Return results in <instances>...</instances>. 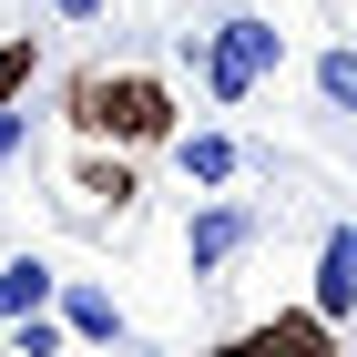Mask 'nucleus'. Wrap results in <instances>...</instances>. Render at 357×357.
<instances>
[{
  "label": "nucleus",
  "instance_id": "12",
  "mask_svg": "<svg viewBox=\"0 0 357 357\" xmlns=\"http://www.w3.org/2000/svg\"><path fill=\"white\" fill-rule=\"evenodd\" d=\"M184 52H194V72H204V92H215L225 112H235V102H245V92H255V72H245V61H235V52H215V41H204V31H194Z\"/></svg>",
  "mask_w": 357,
  "mask_h": 357
},
{
  "label": "nucleus",
  "instance_id": "6",
  "mask_svg": "<svg viewBox=\"0 0 357 357\" xmlns=\"http://www.w3.org/2000/svg\"><path fill=\"white\" fill-rule=\"evenodd\" d=\"M204 41H215V52H235V61L255 72V82H266V72H286V31H275L266 10H225V21L204 31Z\"/></svg>",
  "mask_w": 357,
  "mask_h": 357
},
{
  "label": "nucleus",
  "instance_id": "7",
  "mask_svg": "<svg viewBox=\"0 0 357 357\" xmlns=\"http://www.w3.org/2000/svg\"><path fill=\"white\" fill-rule=\"evenodd\" d=\"M174 164H184V184L225 194L235 174H245V143H235V133H215V123H194V133H174Z\"/></svg>",
  "mask_w": 357,
  "mask_h": 357
},
{
  "label": "nucleus",
  "instance_id": "11",
  "mask_svg": "<svg viewBox=\"0 0 357 357\" xmlns=\"http://www.w3.org/2000/svg\"><path fill=\"white\" fill-rule=\"evenodd\" d=\"M31 82H41V31H0V112L31 102Z\"/></svg>",
  "mask_w": 357,
  "mask_h": 357
},
{
  "label": "nucleus",
  "instance_id": "10",
  "mask_svg": "<svg viewBox=\"0 0 357 357\" xmlns=\"http://www.w3.org/2000/svg\"><path fill=\"white\" fill-rule=\"evenodd\" d=\"M317 112L357 123V41H327V52H317Z\"/></svg>",
  "mask_w": 357,
  "mask_h": 357
},
{
  "label": "nucleus",
  "instance_id": "9",
  "mask_svg": "<svg viewBox=\"0 0 357 357\" xmlns=\"http://www.w3.org/2000/svg\"><path fill=\"white\" fill-rule=\"evenodd\" d=\"M52 296H61V275L41 266V255H10V266H0V327H21V317H52Z\"/></svg>",
  "mask_w": 357,
  "mask_h": 357
},
{
  "label": "nucleus",
  "instance_id": "5",
  "mask_svg": "<svg viewBox=\"0 0 357 357\" xmlns=\"http://www.w3.org/2000/svg\"><path fill=\"white\" fill-rule=\"evenodd\" d=\"M72 194H82L92 215H133V204H143V174H133V153L82 143V153H72Z\"/></svg>",
  "mask_w": 357,
  "mask_h": 357
},
{
  "label": "nucleus",
  "instance_id": "15",
  "mask_svg": "<svg viewBox=\"0 0 357 357\" xmlns=\"http://www.w3.org/2000/svg\"><path fill=\"white\" fill-rule=\"evenodd\" d=\"M21 153H31V102H10L0 112V164H21Z\"/></svg>",
  "mask_w": 357,
  "mask_h": 357
},
{
  "label": "nucleus",
  "instance_id": "3",
  "mask_svg": "<svg viewBox=\"0 0 357 357\" xmlns=\"http://www.w3.org/2000/svg\"><path fill=\"white\" fill-rule=\"evenodd\" d=\"M215 357H337V327L317 317V306H275V317H255V327H235Z\"/></svg>",
  "mask_w": 357,
  "mask_h": 357
},
{
  "label": "nucleus",
  "instance_id": "17",
  "mask_svg": "<svg viewBox=\"0 0 357 357\" xmlns=\"http://www.w3.org/2000/svg\"><path fill=\"white\" fill-rule=\"evenodd\" d=\"M347 245H357V225H347Z\"/></svg>",
  "mask_w": 357,
  "mask_h": 357
},
{
  "label": "nucleus",
  "instance_id": "8",
  "mask_svg": "<svg viewBox=\"0 0 357 357\" xmlns=\"http://www.w3.org/2000/svg\"><path fill=\"white\" fill-rule=\"evenodd\" d=\"M306 306H317L327 327H347V317H357V245H347V225L317 245V286H306Z\"/></svg>",
  "mask_w": 357,
  "mask_h": 357
},
{
  "label": "nucleus",
  "instance_id": "14",
  "mask_svg": "<svg viewBox=\"0 0 357 357\" xmlns=\"http://www.w3.org/2000/svg\"><path fill=\"white\" fill-rule=\"evenodd\" d=\"M41 10H52L61 31H102V21H112V0H41Z\"/></svg>",
  "mask_w": 357,
  "mask_h": 357
},
{
  "label": "nucleus",
  "instance_id": "13",
  "mask_svg": "<svg viewBox=\"0 0 357 357\" xmlns=\"http://www.w3.org/2000/svg\"><path fill=\"white\" fill-rule=\"evenodd\" d=\"M61 347H72L61 317H21V327H10V357H61Z\"/></svg>",
  "mask_w": 357,
  "mask_h": 357
},
{
  "label": "nucleus",
  "instance_id": "2",
  "mask_svg": "<svg viewBox=\"0 0 357 357\" xmlns=\"http://www.w3.org/2000/svg\"><path fill=\"white\" fill-rule=\"evenodd\" d=\"M255 245H266V215L235 204V194H204V204L184 215V266H194V286H225V266L255 255Z\"/></svg>",
  "mask_w": 357,
  "mask_h": 357
},
{
  "label": "nucleus",
  "instance_id": "4",
  "mask_svg": "<svg viewBox=\"0 0 357 357\" xmlns=\"http://www.w3.org/2000/svg\"><path fill=\"white\" fill-rule=\"evenodd\" d=\"M52 317L82 337V347H133V327H123V296H112V286H92V275H61Z\"/></svg>",
  "mask_w": 357,
  "mask_h": 357
},
{
  "label": "nucleus",
  "instance_id": "1",
  "mask_svg": "<svg viewBox=\"0 0 357 357\" xmlns=\"http://www.w3.org/2000/svg\"><path fill=\"white\" fill-rule=\"evenodd\" d=\"M61 123L102 153H153V143L184 133V102H174L164 72H133V61H82L61 82Z\"/></svg>",
  "mask_w": 357,
  "mask_h": 357
},
{
  "label": "nucleus",
  "instance_id": "16",
  "mask_svg": "<svg viewBox=\"0 0 357 357\" xmlns=\"http://www.w3.org/2000/svg\"><path fill=\"white\" fill-rule=\"evenodd\" d=\"M123 357H164V347H123Z\"/></svg>",
  "mask_w": 357,
  "mask_h": 357
}]
</instances>
